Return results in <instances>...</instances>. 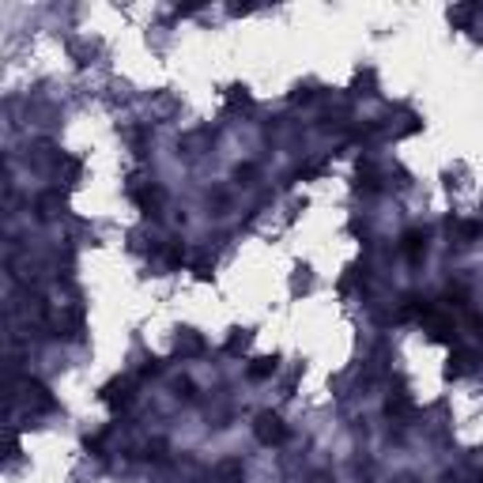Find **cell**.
Returning a JSON list of instances; mask_svg holds the SVG:
<instances>
[{
    "label": "cell",
    "mask_w": 483,
    "mask_h": 483,
    "mask_svg": "<svg viewBox=\"0 0 483 483\" xmlns=\"http://www.w3.org/2000/svg\"><path fill=\"white\" fill-rule=\"evenodd\" d=\"M257 438L264 442V446H272V442H279L284 438V420H279V415H272V412H261L257 415Z\"/></svg>",
    "instance_id": "cell-1"
},
{
    "label": "cell",
    "mask_w": 483,
    "mask_h": 483,
    "mask_svg": "<svg viewBox=\"0 0 483 483\" xmlns=\"http://www.w3.org/2000/svg\"><path fill=\"white\" fill-rule=\"evenodd\" d=\"M408 253V261H420V257L426 253V235L423 230H408L404 235V246H400Z\"/></svg>",
    "instance_id": "cell-2"
},
{
    "label": "cell",
    "mask_w": 483,
    "mask_h": 483,
    "mask_svg": "<svg viewBox=\"0 0 483 483\" xmlns=\"http://www.w3.org/2000/svg\"><path fill=\"white\" fill-rule=\"evenodd\" d=\"M272 370H276V362H272V359H257V366L249 370V374H253V377H268Z\"/></svg>",
    "instance_id": "cell-3"
},
{
    "label": "cell",
    "mask_w": 483,
    "mask_h": 483,
    "mask_svg": "<svg viewBox=\"0 0 483 483\" xmlns=\"http://www.w3.org/2000/svg\"><path fill=\"white\" fill-rule=\"evenodd\" d=\"M393 483H415L412 476H397V480H393Z\"/></svg>",
    "instance_id": "cell-4"
}]
</instances>
